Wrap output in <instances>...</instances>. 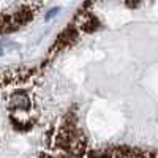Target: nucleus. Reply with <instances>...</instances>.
I'll return each instance as SVG.
<instances>
[{
    "mask_svg": "<svg viewBox=\"0 0 158 158\" xmlns=\"http://www.w3.org/2000/svg\"><path fill=\"white\" fill-rule=\"evenodd\" d=\"M29 106H30V101L25 94H16L10 100V108L13 109H27Z\"/></svg>",
    "mask_w": 158,
    "mask_h": 158,
    "instance_id": "f257e3e1",
    "label": "nucleus"
},
{
    "mask_svg": "<svg viewBox=\"0 0 158 158\" xmlns=\"http://www.w3.org/2000/svg\"><path fill=\"white\" fill-rule=\"evenodd\" d=\"M59 11H60L59 8H54V10H52V11H49V13H48V15H46V19H51V18H52V16H54V15H57V13H59Z\"/></svg>",
    "mask_w": 158,
    "mask_h": 158,
    "instance_id": "f03ea898",
    "label": "nucleus"
}]
</instances>
